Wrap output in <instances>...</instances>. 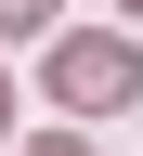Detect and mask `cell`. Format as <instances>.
Here are the masks:
<instances>
[{
	"label": "cell",
	"instance_id": "4",
	"mask_svg": "<svg viewBox=\"0 0 143 156\" xmlns=\"http://www.w3.org/2000/svg\"><path fill=\"white\" fill-rule=\"evenodd\" d=\"M130 13H143V0H130Z\"/></svg>",
	"mask_w": 143,
	"mask_h": 156
},
{
	"label": "cell",
	"instance_id": "1",
	"mask_svg": "<svg viewBox=\"0 0 143 156\" xmlns=\"http://www.w3.org/2000/svg\"><path fill=\"white\" fill-rule=\"evenodd\" d=\"M143 65H130V39H52V104H130Z\"/></svg>",
	"mask_w": 143,
	"mask_h": 156
},
{
	"label": "cell",
	"instance_id": "2",
	"mask_svg": "<svg viewBox=\"0 0 143 156\" xmlns=\"http://www.w3.org/2000/svg\"><path fill=\"white\" fill-rule=\"evenodd\" d=\"M52 26V0H0V39H39Z\"/></svg>",
	"mask_w": 143,
	"mask_h": 156
},
{
	"label": "cell",
	"instance_id": "3",
	"mask_svg": "<svg viewBox=\"0 0 143 156\" xmlns=\"http://www.w3.org/2000/svg\"><path fill=\"white\" fill-rule=\"evenodd\" d=\"M0 130H13V91H0Z\"/></svg>",
	"mask_w": 143,
	"mask_h": 156
}]
</instances>
